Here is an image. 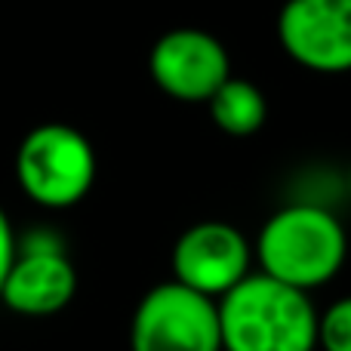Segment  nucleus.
Instances as JSON below:
<instances>
[{
  "label": "nucleus",
  "mask_w": 351,
  "mask_h": 351,
  "mask_svg": "<svg viewBox=\"0 0 351 351\" xmlns=\"http://www.w3.org/2000/svg\"><path fill=\"white\" fill-rule=\"evenodd\" d=\"M222 351H315L317 311L308 293L268 274H247L219 296Z\"/></svg>",
  "instance_id": "nucleus-1"
},
{
  "label": "nucleus",
  "mask_w": 351,
  "mask_h": 351,
  "mask_svg": "<svg viewBox=\"0 0 351 351\" xmlns=\"http://www.w3.org/2000/svg\"><path fill=\"white\" fill-rule=\"evenodd\" d=\"M348 237L342 222L317 204H290L259 231L256 256L262 274L308 293L339 274Z\"/></svg>",
  "instance_id": "nucleus-2"
},
{
  "label": "nucleus",
  "mask_w": 351,
  "mask_h": 351,
  "mask_svg": "<svg viewBox=\"0 0 351 351\" xmlns=\"http://www.w3.org/2000/svg\"><path fill=\"white\" fill-rule=\"evenodd\" d=\"M19 188L47 210H68L90 194L96 182V152L80 130L40 123L16 152Z\"/></svg>",
  "instance_id": "nucleus-3"
},
{
  "label": "nucleus",
  "mask_w": 351,
  "mask_h": 351,
  "mask_svg": "<svg viewBox=\"0 0 351 351\" xmlns=\"http://www.w3.org/2000/svg\"><path fill=\"white\" fill-rule=\"evenodd\" d=\"M130 351H222L219 302L179 280L158 284L136 305Z\"/></svg>",
  "instance_id": "nucleus-4"
},
{
  "label": "nucleus",
  "mask_w": 351,
  "mask_h": 351,
  "mask_svg": "<svg viewBox=\"0 0 351 351\" xmlns=\"http://www.w3.org/2000/svg\"><path fill=\"white\" fill-rule=\"evenodd\" d=\"M74 293H77V271L62 241L43 231L22 237L0 287L6 308L28 317H47L71 305Z\"/></svg>",
  "instance_id": "nucleus-5"
},
{
  "label": "nucleus",
  "mask_w": 351,
  "mask_h": 351,
  "mask_svg": "<svg viewBox=\"0 0 351 351\" xmlns=\"http://www.w3.org/2000/svg\"><path fill=\"white\" fill-rule=\"evenodd\" d=\"M278 37L287 56L308 71H351V0H287Z\"/></svg>",
  "instance_id": "nucleus-6"
},
{
  "label": "nucleus",
  "mask_w": 351,
  "mask_h": 351,
  "mask_svg": "<svg viewBox=\"0 0 351 351\" xmlns=\"http://www.w3.org/2000/svg\"><path fill=\"white\" fill-rule=\"evenodd\" d=\"M247 237L228 222H197L179 234L173 247V280L194 293L216 299L225 296L250 274Z\"/></svg>",
  "instance_id": "nucleus-7"
},
{
  "label": "nucleus",
  "mask_w": 351,
  "mask_h": 351,
  "mask_svg": "<svg viewBox=\"0 0 351 351\" xmlns=\"http://www.w3.org/2000/svg\"><path fill=\"white\" fill-rule=\"evenodd\" d=\"M152 80L179 102H210V96L231 77L225 47L200 28H173L152 47Z\"/></svg>",
  "instance_id": "nucleus-8"
},
{
  "label": "nucleus",
  "mask_w": 351,
  "mask_h": 351,
  "mask_svg": "<svg viewBox=\"0 0 351 351\" xmlns=\"http://www.w3.org/2000/svg\"><path fill=\"white\" fill-rule=\"evenodd\" d=\"M206 105H210L213 123L225 136H234V139L259 133L268 117V102L262 96V90L250 80L234 77V74L213 93Z\"/></svg>",
  "instance_id": "nucleus-9"
},
{
  "label": "nucleus",
  "mask_w": 351,
  "mask_h": 351,
  "mask_svg": "<svg viewBox=\"0 0 351 351\" xmlns=\"http://www.w3.org/2000/svg\"><path fill=\"white\" fill-rule=\"evenodd\" d=\"M317 346L324 351H351V296H342L317 315Z\"/></svg>",
  "instance_id": "nucleus-10"
},
{
  "label": "nucleus",
  "mask_w": 351,
  "mask_h": 351,
  "mask_svg": "<svg viewBox=\"0 0 351 351\" xmlns=\"http://www.w3.org/2000/svg\"><path fill=\"white\" fill-rule=\"evenodd\" d=\"M16 250H19V237H16V231H12V222H10V216H6V210L0 206V287H3L12 259H16Z\"/></svg>",
  "instance_id": "nucleus-11"
},
{
  "label": "nucleus",
  "mask_w": 351,
  "mask_h": 351,
  "mask_svg": "<svg viewBox=\"0 0 351 351\" xmlns=\"http://www.w3.org/2000/svg\"><path fill=\"white\" fill-rule=\"evenodd\" d=\"M348 185H351V176H348Z\"/></svg>",
  "instance_id": "nucleus-12"
}]
</instances>
